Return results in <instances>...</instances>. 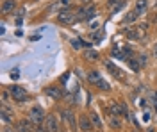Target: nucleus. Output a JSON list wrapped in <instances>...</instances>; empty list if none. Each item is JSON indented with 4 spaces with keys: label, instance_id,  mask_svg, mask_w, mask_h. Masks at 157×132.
<instances>
[{
    "label": "nucleus",
    "instance_id": "nucleus-1",
    "mask_svg": "<svg viewBox=\"0 0 157 132\" xmlns=\"http://www.w3.org/2000/svg\"><path fill=\"white\" fill-rule=\"evenodd\" d=\"M47 116H45V111H43V107L41 105H34L32 109H30V112H29V120L34 125H41V122L45 120Z\"/></svg>",
    "mask_w": 157,
    "mask_h": 132
},
{
    "label": "nucleus",
    "instance_id": "nucleus-2",
    "mask_svg": "<svg viewBox=\"0 0 157 132\" xmlns=\"http://www.w3.org/2000/svg\"><path fill=\"white\" fill-rule=\"evenodd\" d=\"M9 93H11V96H13V100H16V102H25L29 98L27 91H25L21 86H11Z\"/></svg>",
    "mask_w": 157,
    "mask_h": 132
},
{
    "label": "nucleus",
    "instance_id": "nucleus-3",
    "mask_svg": "<svg viewBox=\"0 0 157 132\" xmlns=\"http://www.w3.org/2000/svg\"><path fill=\"white\" fill-rule=\"evenodd\" d=\"M111 114H114V116H125L128 118V109L125 104H111Z\"/></svg>",
    "mask_w": 157,
    "mask_h": 132
},
{
    "label": "nucleus",
    "instance_id": "nucleus-4",
    "mask_svg": "<svg viewBox=\"0 0 157 132\" xmlns=\"http://www.w3.org/2000/svg\"><path fill=\"white\" fill-rule=\"evenodd\" d=\"M45 129H47V132H59V123L57 120H56V116L54 114H48L47 118H45Z\"/></svg>",
    "mask_w": 157,
    "mask_h": 132
},
{
    "label": "nucleus",
    "instance_id": "nucleus-5",
    "mask_svg": "<svg viewBox=\"0 0 157 132\" xmlns=\"http://www.w3.org/2000/svg\"><path fill=\"white\" fill-rule=\"evenodd\" d=\"M63 118H64V120H66V123H68L70 125V129H71V130H77V120H75V114H73V111H68V109H66V111H63Z\"/></svg>",
    "mask_w": 157,
    "mask_h": 132
},
{
    "label": "nucleus",
    "instance_id": "nucleus-6",
    "mask_svg": "<svg viewBox=\"0 0 157 132\" xmlns=\"http://www.w3.org/2000/svg\"><path fill=\"white\" fill-rule=\"evenodd\" d=\"M78 127H80V130H91V129H95V125H93V122H91V118H88L86 114L80 116V120H78Z\"/></svg>",
    "mask_w": 157,
    "mask_h": 132
},
{
    "label": "nucleus",
    "instance_id": "nucleus-7",
    "mask_svg": "<svg viewBox=\"0 0 157 132\" xmlns=\"http://www.w3.org/2000/svg\"><path fill=\"white\" fill-rule=\"evenodd\" d=\"M59 21L61 23H64V25H70V23H73L75 21V16L71 14V13H66V11H63V13H59Z\"/></svg>",
    "mask_w": 157,
    "mask_h": 132
},
{
    "label": "nucleus",
    "instance_id": "nucleus-8",
    "mask_svg": "<svg viewBox=\"0 0 157 132\" xmlns=\"http://www.w3.org/2000/svg\"><path fill=\"white\" fill-rule=\"evenodd\" d=\"M45 93H47L48 96H52L54 100H59V98L63 96V93H61V89H59L57 86H48V88L45 89Z\"/></svg>",
    "mask_w": 157,
    "mask_h": 132
},
{
    "label": "nucleus",
    "instance_id": "nucleus-9",
    "mask_svg": "<svg viewBox=\"0 0 157 132\" xmlns=\"http://www.w3.org/2000/svg\"><path fill=\"white\" fill-rule=\"evenodd\" d=\"M95 7H88V9H80L78 11V14H80V18H84V20H93L95 18Z\"/></svg>",
    "mask_w": 157,
    "mask_h": 132
},
{
    "label": "nucleus",
    "instance_id": "nucleus-10",
    "mask_svg": "<svg viewBox=\"0 0 157 132\" xmlns=\"http://www.w3.org/2000/svg\"><path fill=\"white\" fill-rule=\"evenodd\" d=\"M109 127L114 129V130H120V129H121V120H120V116L111 114V116H109Z\"/></svg>",
    "mask_w": 157,
    "mask_h": 132
},
{
    "label": "nucleus",
    "instance_id": "nucleus-11",
    "mask_svg": "<svg viewBox=\"0 0 157 132\" xmlns=\"http://www.w3.org/2000/svg\"><path fill=\"white\" fill-rule=\"evenodd\" d=\"M30 123H32L30 120H21V122H18V130L20 132H34Z\"/></svg>",
    "mask_w": 157,
    "mask_h": 132
},
{
    "label": "nucleus",
    "instance_id": "nucleus-12",
    "mask_svg": "<svg viewBox=\"0 0 157 132\" xmlns=\"http://www.w3.org/2000/svg\"><path fill=\"white\" fill-rule=\"evenodd\" d=\"M14 7H16V2H14V0H6V2L2 4V13L7 14V13H11Z\"/></svg>",
    "mask_w": 157,
    "mask_h": 132
},
{
    "label": "nucleus",
    "instance_id": "nucleus-13",
    "mask_svg": "<svg viewBox=\"0 0 157 132\" xmlns=\"http://www.w3.org/2000/svg\"><path fill=\"white\" fill-rule=\"evenodd\" d=\"M0 112H2V120H4L6 123L13 122V111H9L6 105H2V111H0Z\"/></svg>",
    "mask_w": 157,
    "mask_h": 132
},
{
    "label": "nucleus",
    "instance_id": "nucleus-14",
    "mask_svg": "<svg viewBox=\"0 0 157 132\" xmlns=\"http://www.w3.org/2000/svg\"><path fill=\"white\" fill-rule=\"evenodd\" d=\"M123 6H125V2H123V0H109V7H113V13L120 11Z\"/></svg>",
    "mask_w": 157,
    "mask_h": 132
},
{
    "label": "nucleus",
    "instance_id": "nucleus-15",
    "mask_svg": "<svg viewBox=\"0 0 157 132\" xmlns=\"http://www.w3.org/2000/svg\"><path fill=\"white\" fill-rule=\"evenodd\" d=\"M100 79H102V75L98 73V70H91V71L88 73V81H89V82H93V84H97Z\"/></svg>",
    "mask_w": 157,
    "mask_h": 132
},
{
    "label": "nucleus",
    "instance_id": "nucleus-16",
    "mask_svg": "<svg viewBox=\"0 0 157 132\" xmlns=\"http://www.w3.org/2000/svg\"><path fill=\"white\" fill-rule=\"evenodd\" d=\"M148 9V0H137L136 2V11L141 14V13H145Z\"/></svg>",
    "mask_w": 157,
    "mask_h": 132
},
{
    "label": "nucleus",
    "instance_id": "nucleus-17",
    "mask_svg": "<svg viewBox=\"0 0 157 132\" xmlns=\"http://www.w3.org/2000/svg\"><path fill=\"white\" fill-rule=\"evenodd\" d=\"M137 16H139V13H137L136 9H134V11H130V13H128L127 16L123 18V23H132V21H136V20H137Z\"/></svg>",
    "mask_w": 157,
    "mask_h": 132
},
{
    "label": "nucleus",
    "instance_id": "nucleus-18",
    "mask_svg": "<svg viewBox=\"0 0 157 132\" xmlns=\"http://www.w3.org/2000/svg\"><path fill=\"white\" fill-rule=\"evenodd\" d=\"M128 66L132 68V71H139V68H141V64H139V61H137V57H128Z\"/></svg>",
    "mask_w": 157,
    "mask_h": 132
},
{
    "label": "nucleus",
    "instance_id": "nucleus-19",
    "mask_svg": "<svg viewBox=\"0 0 157 132\" xmlns=\"http://www.w3.org/2000/svg\"><path fill=\"white\" fill-rule=\"evenodd\" d=\"M89 118H91V122H93V125H95V129H102V122H100V118H98L97 112H91Z\"/></svg>",
    "mask_w": 157,
    "mask_h": 132
},
{
    "label": "nucleus",
    "instance_id": "nucleus-20",
    "mask_svg": "<svg viewBox=\"0 0 157 132\" xmlns=\"http://www.w3.org/2000/svg\"><path fill=\"white\" fill-rule=\"evenodd\" d=\"M84 55L88 57L89 61H97V59H98V52H97V50H91V48L84 52Z\"/></svg>",
    "mask_w": 157,
    "mask_h": 132
},
{
    "label": "nucleus",
    "instance_id": "nucleus-21",
    "mask_svg": "<svg viewBox=\"0 0 157 132\" xmlns=\"http://www.w3.org/2000/svg\"><path fill=\"white\" fill-rule=\"evenodd\" d=\"M105 66L109 68V71H111V73H113L114 77H118V79H121V75H120V70H118V68H116V66H114V64H113L111 61H109L107 64H105Z\"/></svg>",
    "mask_w": 157,
    "mask_h": 132
},
{
    "label": "nucleus",
    "instance_id": "nucleus-22",
    "mask_svg": "<svg viewBox=\"0 0 157 132\" xmlns=\"http://www.w3.org/2000/svg\"><path fill=\"white\" fill-rule=\"evenodd\" d=\"M97 86L102 89V91H109L111 89V86H109V82L107 81H104V79H100V81L97 82Z\"/></svg>",
    "mask_w": 157,
    "mask_h": 132
},
{
    "label": "nucleus",
    "instance_id": "nucleus-23",
    "mask_svg": "<svg viewBox=\"0 0 157 132\" xmlns=\"http://www.w3.org/2000/svg\"><path fill=\"white\" fill-rule=\"evenodd\" d=\"M71 47H73L75 50H78V48L82 47V40H71Z\"/></svg>",
    "mask_w": 157,
    "mask_h": 132
},
{
    "label": "nucleus",
    "instance_id": "nucleus-24",
    "mask_svg": "<svg viewBox=\"0 0 157 132\" xmlns=\"http://www.w3.org/2000/svg\"><path fill=\"white\" fill-rule=\"evenodd\" d=\"M137 61H139L141 66H145V64H147V55H139V57H137Z\"/></svg>",
    "mask_w": 157,
    "mask_h": 132
},
{
    "label": "nucleus",
    "instance_id": "nucleus-25",
    "mask_svg": "<svg viewBox=\"0 0 157 132\" xmlns=\"http://www.w3.org/2000/svg\"><path fill=\"white\" fill-rule=\"evenodd\" d=\"M152 104H154V105L157 107V91H155V93H152Z\"/></svg>",
    "mask_w": 157,
    "mask_h": 132
},
{
    "label": "nucleus",
    "instance_id": "nucleus-26",
    "mask_svg": "<svg viewBox=\"0 0 157 132\" xmlns=\"http://www.w3.org/2000/svg\"><path fill=\"white\" fill-rule=\"evenodd\" d=\"M93 38H95V40H102V38H104V34H102V32H95V34H93Z\"/></svg>",
    "mask_w": 157,
    "mask_h": 132
},
{
    "label": "nucleus",
    "instance_id": "nucleus-27",
    "mask_svg": "<svg viewBox=\"0 0 157 132\" xmlns=\"http://www.w3.org/2000/svg\"><path fill=\"white\" fill-rule=\"evenodd\" d=\"M70 2H71V0H61V4H63V6H70Z\"/></svg>",
    "mask_w": 157,
    "mask_h": 132
},
{
    "label": "nucleus",
    "instance_id": "nucleus-28",
    "mask_svg": "<svg viewBox=\"0 0 157 132\" xmlns=\"http://www.w3.org/2000/svg\"><path fill=\"white\" fill-rule=\"evenodd\" d=\"M154 57H157V43H155V47H154Z\"/></svg>",
    "mask_w": 157,
    "mask_h": 132
},
{
    "label": "nucleus",
    "instance_id": "nucleus-29",
    "mask_svg": "<svg viewBox=\"0 0 157 132\" xmlns=\"http://www.w3.org/2000/svg\"><path fill=\"white\" fill-rule=\"evenodd\" d=\"M80 132H91V130H80Z\"/></svg>",
    "mask_w": 157,
    "mask_h": 132
},
{
    "label": "nucleus",
    "instance_id": "nucleus-30",
    "mask_svg": "<svg viewBox=\"0 0 157 132\" xmlns=\"http://www.w3.org/2000/svg\"><path fill=\"white\" fill-rule=\"evenodd\" d=\"M148 132H154V130H152V129H148Z\"/></svg>",
    "mask_w": 157,
    "mask_h": 132
},
{
    "label": "nucleus",
    "instance_id": "nucleus-31",
    "mask_svg": "<svg viewBox=\"0 0 157 132\" xmlns=\"http://www.w3.org/2000/svg\"><path fill=\"white\" fill-rule=\"evenodd\" d=\"M4 132H11V130H7V129H6V130H4Z\"/></svg>",
    "mask_w": 157,
    "mask_h": 132
},
{
    "label": "nucleus",
    "instance_id": "nucleus-32",
    "mask_svg": "<svg viewBox=\"0 0 157 132\" xmlns=\"http://www.w3.org/2000/svg\"><path fill=\"white\" fill-rule=\"evenodd\" d=\"M134 132H139V130H134Z\"/></svg>",
    "mask_w": 157,
    "mask_h": 132
},
{
    "label": "nucleus",
    "instance_id": "nucleus-33",
    "mask_svg": "<svg viewBox=\"0 0 157 132\" xmlns=\"http://www.w3.org/2000/svg\"><path fill=\"white\" fill-rule=\"evenodd\" d=\"M98 132H100V130H98Z\"/></svg>",
    "mask_w": 157,
    "mask_h": 132
}]
</instances>
